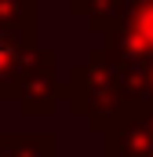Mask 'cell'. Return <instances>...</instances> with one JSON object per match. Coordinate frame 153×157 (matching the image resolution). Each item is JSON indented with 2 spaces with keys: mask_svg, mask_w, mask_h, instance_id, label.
<instances>
[{
  "mask_svg": "<svg viewBox=\"0 0 153 157\" xmlns=\"http://www.w3.org/2000/svg\"><path fill=\"white\" fill-rule=\"evenodd\" d=\"M66 4H69V0H66Z\"/></svg>",
  "mask_w": 153,
  "mask_h": 157,
  "instance_id": "9c48e42d",
  "label": "cell"
},
{
  "mask_svg": "<svg viewBox=\"0 0 153 157\" xmlns=\"http://www.w3.org/2000/svg\"><path fill=\"white\" fill-rule=\"evenodd\" d=\"M102 48L128 70L153 59V0H131L124 22L102 37Z\"/></svg>",
  "mask_w": 153,
  "mask_h": 157,
  "instance_id": "7a4b0ae2",
  "label": "cell"
},
{
  "mask_svg": "<svg viewBox=\"0 0 153 157\" xmlns=\"http://www.w3.org/2000/svg\"><path fill=\"white\" fill-rule=\"evenodd\" d=\"M18 110L22 117H51L62 99V77L55 66V48H37L33 62L26 66L18 84Z\"/></svg>",
  "mask_w": 153,
  "mask_h": 157,
  "instance_id": "3957f363",
  "label": "cell"
},
{
  "mask_svg": "<svg viewBox=\"0 0 153 157\" xmlns=\"http://www.w3.org/2000/svg\"><path fill=\"white\" fill-rule=\"evenodd\" d=\"M102 157H153V106L131 102L102 135Z\"/></svg>",
  "mask_w": 153,
  "mask_h": 157,
  "instance_id": "277c9868",
  "label": "cell"
},
{
  "mask_svg": "<svg viewBox=\"0 0 153 157\" xmlns=\"http://www.w3.org/2000/svg\"><path fill=\"white\" fill-rule=\"evenodd\" d=\"M62 99L73 117H80L91 132L106 135L117 117L131 106L128 66L117 62L102 44H95L84 62L69 66V77L62 80Z\"/></svg>",
  "mask_w": 153,
  "mask_h": 157,
  "instance_id": "6da1fadb",
  "label": "cell"
},
{
  "mask_svg": "<svg viewBox=\"0 0 153 157\" xmlns=\"http://www.w3.org/2000/svg\"><path fill=\"white\" fill-rule=\"evenodd\" d=\"M128 7H131V0H69V11L76 18H84L88 29L99 33V37L113 33L117 26L124 22Z\"/></svg>",
  "mask_w": 153,
  "mask_h": 157,
  "instance_id": "8992f818",
  "label": "cell"
},
{
  "mask_svg": "<svg viewBox=\"0 0 153 157\" xmlns=\"http://www.w3.org/2000/svg\"><path fill=\"white\" fill-rule=\"evenodd\" d=\"M37 29L0 26V99H15L26 66L37 55Z\"/></svg>",
  "mask_w": 153,
  "mask_h": 157,
  "instance_id": "5b68a950",
  "label": "cell"
},
{
  "mask_svg": "<svg viewBox=\"0 0 153 157\" xmlns=\"http://www.w3.org/2000/svg\"><path fill=\"white\" fill-rule=\"evenodd\" d=\"M128 95H131V102H150L153 106V59L128 70Z\"/></svg>",
  "mask_w": 153,
  "mask_h": 157,
  "instance_id": "ba28073f",
  "label": "cell"
},
{
  "mask_svg": "<svg viewBox=\"0 0 153 157\" xmlns=\"http://www.w3.org/2000/svg\"><path fill=\"white\" fill-rule=\"evenodd\" d=\"M0 157H55L51 132H0Z\"/></svg>",
  "mask_w": 153,
  "mask_h": 157,
  "instance_id": "52a82bcc",
  "label": "cell"
}]
</instances>
